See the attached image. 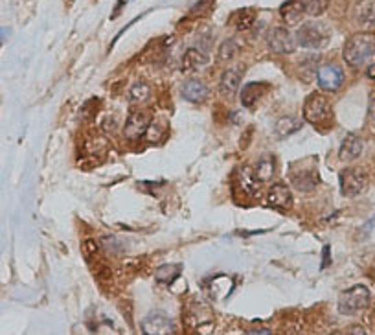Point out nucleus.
Masks as SVG:
<instances>
[{
  "label": "nucleus",
  "instance_id": "nucleus-1",
  "mask_svg": "<svg viewBox=\"0 0 375 335\" xmlns=\"http://www.w3.org/2000/svg\"><path fill=\"white\" fill-rule=\"evenodd\" d=\"M344 59L349 67L361 68L375 59V35L369 32H358L352 35L344 45Z\"/></svg>",
  "mask_w": 375,
  "mask_h": 335
},
{
  "label": "nucleus",
  "instance_id": "nucleus-2",
  "mask_svg": "<svg viewBox=\"0 0 375 335\" xmlns=\"http://www.w3.org/2000/svg\"><path fill=\"white\" fill-rule=\"evenodd\" d=\"M331 41V28L322 21H307L296 32V43L302 48L318 50Z\"/></svg>",
  "mask_w": 375,
  "mask_h": 335
},
{
  "label": "nucleus",
  "instance_id": "nucleus-3",
  "mask_svg": "<svg viewBox=\"0 0 375 335\" xmlns=\"http://www.w3.org/2000/svg\"><path fill=\"white\" fill-rule=\"evenodd\" d=\"M369 304V291L366 285H353L346 290L338 298V312L341 315H357L366 309Z\"/></svg>",
  "mask_w": 375,
  "mask_h": 335
},
{
  "label": "nucleus",
  "instance_id": "nucleus-4",
  "mask_svg": "<svg viewBox=\"0 0 375 335\" xmlns=\"http://www.w3.org/2000/svg\"><path fill=\"white\" fill-rule=\"evenodd\" d=\"M303 118L305 122L313 123V125H324V123L330 122L331 118V105L330 100L325 96L318 94V92H313L305 98V103H303Z\"/></svg>",
  "mask_w": 375,
  "mask_h": 335
},
{
  "label": "nucleus",
  "instance_id": "nucleus-5",
  "mask_svg": "<svg viewBox=\"0 0 375 335\" xmlns=\"http://www.w3.org/2000/svg\"><path fill=\"white\" fill-rule=\"evenodd\" d=\"M291 183L300 192H313L320 183L318 170L313 164L298 161L291 166Z\"/></svg>",
  "mask_w": 375,
  "mask_h": 335
},
{
  "label": "nucleus",
  "instance_id": "nucleus-6",
  "mask_svg": "<svg viewBox=\"0 0 375 335\" xmlns=\"http://www.w3.org/2000/svg\"><path fill=\"white\" fill-rule=\"evenodd\" d=\"M338 181H341V192L344 197L361 196L366 190V186H368V177L358 168L342 170L341 175H338Z\"/></svg>",
  "mask_w": 375,
  "mask_h": 335
},
{
  "label": "nucleus",
  "instance_id": "nucleus-7",
  "mask_svg": "<svg viewBox=\"0 0 375 335\" xmlns=\"http://www.w3.org/2000/svg\"><path fill=\"white\" fill-rule=\"evenodd\" d=\"M142 332L145 335H168L175 332V324L165 313L151 312L142 321Z\"/></svg>",
  "mask_w": 375,
  "mask_h": 335
},
{
  "label": "nucleus",
  "instance_id": "nucleus-8",
  "mask_svg": "<svg viewBox=\"0 0 375 335\" xmlns=\"http://www.w3.org/2000/svg\"><path fill=\"white\" fill-rule=\"evenodd\" d=\"M353 21L364 32H375V0H358L353 6Z\"/></svg>",
  "mask_w": 375,
  "mask_h": 335
},
{
  "label": "nucleus",
  "instance_id": "nucleus-9",
  "mask_svg": "<svg viewBox=\"0 0 375 335\" xmlns=\"http://www.w3.org/2000/svg\"><path fill=\"white\" fill-rule=\"evenodd\" d=\"M316 79H318L320 89L335 92V90L341 89L342 81H344V72H342V68L338 65L330 63V65H324V67L318 68Z\"/></svg>",
  "mask_w": 375,
  "mask_h": 335
},
{
  "label": "nucleus",
  "instance_id": "nucleus-10",
  "mask_svg": "<svg viewBox=\"0 0 375 335\" xmlns=\"http://www.w3.org/2000/svg\"><path fill=\"white\" fill-rule=\"evenodd\" d=\"M149 128L148 112L143 111H131L123 125V136L129 140H138L145 134Z\"/></svg>",
  "mask_w": 375,
  "mask_h": 335
},
{
  "label": "nucleus",
  "instance_id": "nucleus-11",
  "mask_svg": "<svg viewBox=\"0 0 375 335\" xmlns=\"http://www.w3.org/2000/svg\"><path fill=\"white\" fill-rule=\"evenodd\" d=\"M267 45L276 54H291L294 50V41H292L291 32L283 26L270 30L267 35Z\"/></svg>",
  "mask_w": 375,
  "mask_h": 335
},
{
  "label": "nucleus",
  "instance_id": "nucleus-12",
  "mask_svg": "<svg viewBox=\"0 0 375 335\" xmlns=\"http://www.w3.org/2000/svg\"><path fill=\"white\" fill-rule=\"evenodd\" d=\"M364 151V142L361 136H357L355 133H347L344 136L341 144V150H338V156H341V161H355L358 156L363 155Z\"/></svg>",
  "mask_w": 375,
  "mask_h": 335
},
{
  "label": "nucleus",
  "instance_id": "nucleus-13",
  "mask_svg": "<svg viewBox=\"0 0 375 335\" xmlns=\"http://www.w3.org/2000/svg\"><path fill=\"white\" fill-rule=\"evenodd\" d=\"M182 98L192 103H203L210 94V89L201 79H188L186 83L182 85Z\"/></svg>",
  "mask_w": 375,
  "mask_h": 335
},
{
  "label": "nucleus",
  "instance_id": "nucleus-14",
  "mask_svg": "<svg viewBox=\"0 0 375 335\" xmlns=\"http://www.w3.org/2000/svg\"><path fill=\"white\" fill-rule=\"evenodd\" d=\"M267 203L270 207L280 208V210H287L292 207V194L285 185H272L270 186L269 194H267Z\"/></svg>",
  "mask_w": 375,
  "mask_h": 335
},
{
  "label": "nucleus",
  "instance_id": "nucleus-15",
  "mask_svg": "<svg viewBox=\"0 0 375 335\" xmlns=\"http://www.w3.org/2000/svg\"><path fill=\"white\" fill-rule=\"evenodd\" d=\"M236 181L237 185H239V190L243 192V194H247V196L254 197L259 194V181L258 177H256V174H254L252 168L248 166H243L239 168V172H237L236 175Z\"/></svg>",
  "mask_w": 375,
  "mask_h": 335
},
{
  "label": "nucleus",
  "instance_id": "nucleus-16",
  "mask_svg": "<svg viewBox=\"0 0 375 335\" xmlns=\"http://www.w3.org/2000/svg\"><path fill=\"white\" fill-rule=\"evenodd\" d=\"M241 85V68H228L223 72L219 81L221 94L234 96Z\"/></svg>",
  "mask_w": 375,
  "mask_h": 335
},
{
  "label": "nucleus",
  "instance_id": "nucleus-17",
  "mask_svg": "<svg viewBox=\"0 0 375 335\" xmlns=\"http://www.w3.org/2000/svg\"><path fill=\"white\" fill-rule=\"evenodd\" d=\"M267 89H269V85L267 83H256V81L247 83L241 90V103L245 107H248V109H252V107L263 98Z\"/></svg>",
  "mask_w": 375,
  "mask_h": 335
},
{
  "label": "nucleus",
  "instance_id": "nucleus-18",
  "mask_svg": "<svg viewBox=\"0 0 375 335\" xmlns=\"http://www.w3.org/2000/svg\"><path fill=\"white\" fill-rule=\"evenodd\" d=\"M208 63L206 54L197 48H190L182 57V72H195L199 68H203Z\"/></svg>",
  "mask_w": 375,
  "mask_h": 335
},
{
  "label": "nucleus",
  "instance_id": "nucleus-19",
  "mask_svg": "<svg viewBox=\"0 0 375 335\" xmlns=\"http://www.w3.org/2000/svg\"><path fill=\"white\" fill-rule=\"evenodd\" d=\"M254 174L258 177L259 183H265V181H270L276 174V159L272 155L261 156L254 168Z\"/></svg>",
  "mask_w": 375,
  "mask_h": 335
},
{
  "label": "nucleus",
  "instance_id": "nucleus-20",
  "mask_svg": "<svg viewBox=\"0 0 375 335\" xmlns=\"http://www.w3.org/2000/svg\"><path fill=\"white\" fill-rule=\"evenodd\" d=\"M254 23H256V12L252 8H245V10H237V12L232 13L230 24L236 30L252 28Z\"/></svg>",
  "mask_w": 375,
  "mask_h": 335
},
{
  "label": "nucleus",
  "instance_id": "nucleus-21",
  "mask_svg": "<svg viewBox=\"0 0 375 335\" xmlns=\"http://www.w3.org/2000/svg\"><path fill=\"white\" fill-rule=\"evenodd\" d=\"M302 125H303V122L300 120V118L283 116V118H280L278 122H276L274 131L278 136H281V139H283V136H289V134L300 131V129H302Z\"/></svg>",
  "mask_w": 375,
  "mask_h": 335
},
{
  "label": "nucleus",
  "instance_id": "nucleus-22",
  "mask_svg": "<svg viewBox=\"0 0 375 335\" xmlns=\"http://www.w3.org/2000/svg\"><path fill=\"white\" fill-rule=\"evenodd\" d=\"M294 2L303 15H311V17H318L330 6V0H294Z\"/></svg>",
  "mask_w": 375,
  "mask_h": 335
},
{
  "label": "nucleus",
  "instance_id": "nucleus-23",
  "mask_svg": "<svg viewBox=\"0 0 375 335\" xmlns=\"http://www.w3.org/2000/svg\"><path fill=\"white\" fill-rule=\"evenodd\" d=\"M212 321H214V315L210 312V307L204 304L192 307L186 315V323H190V326H201V324L212 323Z\"/></svg>",
  "mask_w": 375,
  "mask_h": 335
},
{
  "label": "nucleus",
  "instance_id": "nucleus-24",
  "mask_svg": "<svg viewBox=\"0 0 375 335\" xmlns=\"http://www.w3.org/2000/svg\"><path fill=\"white\" fill-rule=\"evenodd\" d=\"M182 273V265H179V263H173V265H160L156 271H154V278H156V282H160V284H171V282H175L179 276H181Z\"/></svg>",
  "mask_w": 375,
  "mask_h": 335
},
{
  "label": "nucleus",
  "instance_id": "nucleus-25",
  "mask_svg": "<svg viewBox=\"0 0 375 335\" xmlns=\"http://www.w3.org/2000/svg\"><path fill=\"white\" fill-rule=\"evenodd\" d=\"M151 96V87L148 83H143V81H138L129 89V100L131 101H138V103H142Z\"/></svg>",
  "mask_w": 375,
  "mask_h": 335
},
{
  "label": "nucleus",
  "instance_id": "nucleus-26",
  "mask_svg": "<svg viewBox=\"0 0 375 335\" xmlns=\"http://www.w3.org/2000/svg\"><path fill=\"white\" fill-rule=\"evenodd\" d=\"M237 52H239V45H237L234 39H226L223 41V45L219 46V59L221 61H230L234 57L237 56Z\"/></svg>",
  "mask_w": 375,
  "mask_h": 335
},
{
  "label": "nucleus",
  "instance_id": "nucleus-27",
  "mask_svg": "<svg viewBox=\"0 0 375 335\" xmlns=\"http://www.w3.org/2000/svg\"><path fill=\"white\" fill-rule=\"evenodd\" d=\"M162 134H164V129L160 128L159 123H149L148 131L143 134V139L148 140L149 144H156L162 139Z\"/></svg>",
  "mask_w": 375,
  "mask_h": 335
},
{
  "label": "nucleus",
  "instance_id": "nucleus-28",
  "mask_svg": "<svg viewBox=\"0 0 375 335\" xmlns=\"http://www.w3.org/2000/svg\"><path fill=\"white\" fill-rule=\"evenodd\" d=\"M103 247L109 252H121V249H123V243L116 240L114 236H110V238H109V236H105V238H103Z\"/></svg>",
  "mask_w": 375,
  "mask_h": 335
},
{
  "label": "nucleus",
  "instance_id": "nucleus-29",
  "mask_svg": "<svg viewBox=\"0 0 375 335\" xmlns=\"http://www.w3.org/2000/svg\"><path fill=\"white\" fill-rule=\"evenodd\" d=\"M116 129H118V118L109 114V116H105L101 120V131L103 133H114Z\"/></svg>",
  "mask_w": 375,
  "mask_h": 335
},
{
  "label": "nucleus",
  "instance_id": "nucleus-30",
  "mask_svg": "<svg viewBox=\"0 0 375 335\" xmlns=\"http://www.w3.org/2000/svg\"><path fill=\"white\" fill-rule=\"evenodd\" d=\"M83 249H85V256H87V260L90 262L96 254H98V245H96V241L94 240H87L85 243H83Z\"/></svg>",
  "mask_w": 375,
  "mask_h": 335
},
{
  "label": "nucleus",
  "instance_id": "nucleus-31",
  "mask_svg": "<svg viewBox=\"0 0 375 335\" xmlns=\"http://www.w3.org/2000/svg\"><path fill=\"white\" fill-rule=\"evenodd\" d=\"M99 100H90V101H87V103H85V105H83V109H81V116L83 118H90V116H94V103H98Z\"/></svg>",
  "mask_w": 375,
  "mask_h": 335
},
{
  "label": "nucleus",
  "instance_id": "nucleus-32",
  "mask_svg": "<svg viewBox=\"0 0 375 335\" xmlns=\"http://www.w3.org/2000/svg\"><path fill=\"white\" fill-rule=\"evenodd\" d=\"M368 118H369V123L375 128V98H372V101H369Z\"/></svg>",
  "mask_w": 375,
  "mask_h": 335
},
{
  "label": "nucleus",
  "instance_id": "nucleus-33",
  "mask_svg": "<svg viewBox=\"0 0 375 335\" xmlns=\"http://www.w3.org/2000/svg\"><path fill=\"white\" fill-rule=\"evenodd\" d=\"M248 334H270V329H267V328H256V329H248Z\"/></svg>",
  "mask_w": 375,
  "mask_h": 335
},
{
  "label": "nucleus",
  "instance_id": "nucleus-34",
  "mask_svg": "<svg viewBox=\"0 0 375 335\" xmlns=\"http://www.w3.org/2000/svg\"><path fill=\"white\" fill-rule=\"evenodd\" d=\"M368 76L369 78H375V59L368 65Z\"/></svg>",
  "mask_w": 375,
  "mask_h": 335
}]
</instances>
